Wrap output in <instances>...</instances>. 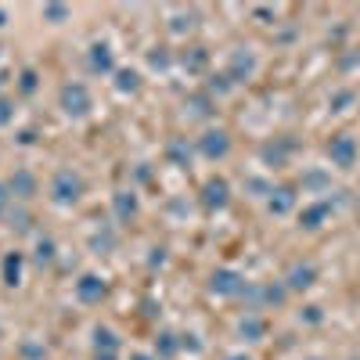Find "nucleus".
I'll return each instance as SVG.
<instances>
[{
	"label": "nucleus",
	"mask_w": 360,
	"mask_h": 360,
	"mask_svg": "<svg viewBox=\"0 0 360 360\" xmlns=\"http://www.w3.org/2000/svg\"><path fill=\"white\" fill-rule=\"evenodd\" d=\"M79 195H83V176L72 173V169H58L54 180H51V198L62 202V205H72Z\"/></svg>",
	"instance_id": "f257e3e1"
},
{
	"label": "nucleus",
	"mask_w": 360,
	"mask_h": 360,
	"mask_svg": "<svg viewBox=\"0 0 360 360\" xmlns=\"http://www.w3.org/2000/svg\"><path fill=\"white\" fill-rule=\"evenodd\" d=\"M328 159H332V166H339V169H349L356 162V141L349 134L332 137L328 141Z\"/></svg>",
	"instance_id": "f03ea898"
},
{
	"label": "nucleus",
	"mask_w": 360,
	"mask_h": 360,
	"mask_svg": "<svg viewBox=\"0 0 360 360\" xmlns=\"http://www.w3.org/2000/svg\"><path fill=\"white\" fill-rule=\"evenodd\" d=\"M62 108H65L69 115H76V119L90 112V94H86L83 83H65V86H62Z\"/></svg>",
	"instance_id": "7ed1b4c3"
},
{
	"label": "nucleus",
	"mask_w": 360,
	"mask_h": 360,
	"mask_svg": "<svg viewBox=\"0 0 360 360\" xmlns=\"http://www.w3.org/2000/svg\"><path fill=\"white\" fill-rule=\"evenodd\" d=\"M245 278L242 274H234V270H217L213 278H209V292H217V295H245Z\"/></svg>",
	"instance_id": "20e7f679"
},
{
	"label": "nucleus",
	"mask_w": 360,
	"mask_h": 360,
	"mask_svg": "<svg viewBox=\"0 0 360 360\" xmlns=\"http://www.w3.org/2000/svg\"><path fill=\"white\" fill-rule=\"evenodd\" d=\"M198 152H202L205 159H224V155L231 152L227 130H205V134L198 137Z\"/></svg>",
	"instance_id": "39448f33"
},
{
	"label": "nucleus",
	"mask_w": 360,
	"mask_h": 360,
	"mask_svg": "<svg viewBox=\"0 0 360 360\" xmlns=\"http://www.w3.org/2000/svg\"><path fill=\"white\" fill-rule=\"evenodd\" d=\"M256 72V54L252 51H234L231 54V65H227V79L231 83H242Z\"/></svg>",
	"instance_id": "423d86ee"
},
{
	"label": "nucleus",
	"mask_w": 360,
	"mask_h": 360,
	"mask_svg": "<svg viewBox=\"0 0 360 360\" xmlns=\"http://www.w3.org/2000/svg\"><path fill=\"white\" fill-rule=\"evenodd\" d=\"M76 295H79V303H101L105 299V281L98 274H83L76 281Z\"/></svg>",
	"instance_id": "0eeeda50"
},
{
	"label": "nucleus",
	"mask_w": 360,
	"mask_h": 360,
	"mask_svg": "<svg viewBox=\"0 0 360 360\" xmlns=\"http://www.w3.org/2000/svg\"><path fill=\"white\" fill-rule=\"evenodd\" d=\"M285 281H288L292 292H307V288L317 281V266H314V263H295V266L288 270Z\"/></svg>",
	"instance_id": "6e6552de"
},
{
	"label": "nucleus",
	"mask_w": 360,
	"mask_h": 360,
	"mask_svg": "<svg viewBox=\"0 0 360 360\" xmlns=\"http://www.w3.org/2000/svg\"><path fill=\"white\" fill-rule=\"evenodd\" d=\"M227 195H231L227 180H209V184H205V205L209 209H224L227 205Z\"/></svg>",
	"instance_id": "1a4fd4ad"
},
{
	"label": "nucleus",
	"mask_w": 360,
	"mask_h": 360,
	"mask_svg": "<svg viewBox=\"0 0 360 360\" xmlns=\"http://www.w3.org/2000/svg\"><path fill=\"white\" fill-rule=\"evenodd\" d=\"M8 188H11V195H18V198H29L37 191V176L33 173H25V169H18L11 180H8Z\"/></svg>",
	"instance_id": "9d476101"
},
{
	"label": "nucleus",
	"mask_w": 360,
	"mask_h": 360,
	"mask_svg": "<svg viewBox=\"0 0 360 360\" xmlns=\"http://www.w3.org/2000/svg\"><path fill=\"white\" fill-rule=\"evenodd\" d=\"M90 69H94V72H112V51H108V44H94V47H90Z\"/></svg>",
	"instance_id": "9b49d317"
},
{
	"label": "nucleus",
	"mask_w": 360,
	"mask_h": 360,
	"mask_svg": "<svg viewBox=\"0 0 360 360\" xmlns=\"http://www.w3.org/2000/svg\"><path fill=\"white\" fill-rule=\"evenodd\" d=\"M292 205H295V195H292L288 188H278V191H270V213L285 217V213H288Z\"/></svg>",
	"instance_id": "f8f14e48"
},
{
	"label": "nucleus",
	"mask_w": 360,
	"mask_h": 360,
	"mask_svg": "<svg viewBox=\"0 0 360 360\" xmlns=\"http://www.w3.org/2000/svg\"><path fill=\"white\" fill-rule=\"evenodd\" d=\"M332 213V205L328 202H317V205H310V209H303V227H310V231H317L321 227V220Z\"/></svg>",
	"instance_id": "ddd939ff"
},
{
	"label": "nucleus",
	"mask_w": 360,
	"mask_h": 360,
	"mask_svg": "<svg viewBox=\"0 0 360 360\" xmlns=\"http://www.w3.org/2000/svg\"><path fill=\"white\" fill-rule=\"evenodd\" d=\"M94 339H98V356H115V349H119L115 332H108V328H98Z\"/></svg>",
	"instance_id": "4468645a"
},
{
	"label": "nucleus",
	"mask_w": 360,
	"mask_h": 360,
	"mask_svg": "<svg viewBox=\"0 0 360 360\" xmlns=\"http://www.w3.org/2000/svg\"><path fill=\"white\" fill-rule=\"evenodd\" d=\"M18 278H22V252H8L4 256V281L18 285Z\"/></svg>",
	"instance_id": "2eb2a0df"
},
{
	"label": "nucleus",
	"mask_w": 360,
	"mask_h": 360,
	"mask_svg": "<svg viewBox=\"0 0 360 360\" xmlns=\"http://www.w3.org/2000/svg\"><path fill=\"white\" fill-rule=\"evenodd\" d=\"M115 213H119V220L134 217V213H137V198H134L130 191H119V195H115Z\"/></svg>",
	"instance_id": "dca6fc26"
},
{
	"label": "nucleus",
	"mask_w": 360,
	"mask_h": 360,
	"mask_svg": "<svg viewBox=\"0 0 360 360\" xmlns=\"http://www.w3.org/2000/svg\"><path fill=\"white\" fill-rule=\"evenodd\" d=\"M115 86L123 90V94H134V90L141 86V76L134 69H123V72H115Z\"/></svg>",
	"instance_id": "f3484780"
},
{
	"label": "nucleus",
	"mask_w": 360,
	"mask_h": 360,
	"mask_svg": "<svg viewBox=\"0 0 360 360\" xmlns=\"http://www.w3.org/2000/svg\"><path fill=\"white\" fill-rule=\"evenodd\" d=\"M266 332V324L256 317V314H245V321H242V335H249V339H259Z\"/></svg>",
	"instance_id": "a211bd4d"
},
{
	"label": "nucleus",
	"mask_w": 360,
	"mask_h": 360,
	"mask_svg": "<svg viewBox=\"0 0 360 360\" xmlns=\"http://www.w3.org/2000/svg\"><path fill=\"white\" fill-rule=\"evenodd\" d=\"M188 108H191V115H209V112H213V101H209L205 94H195V98H188Z\"/></svg>",
	"instance_id": "6ab92c4d"
},
{
	"label": "nucleus",
	"mask_w": 360,
	"mask_h": 360,
	"mask_svg": "<svg viewBox=\"0 0 360 360\" xmlns=\"http://www.w3.org/2000/svg\"><path fill=\"white\" fill-rule=\"evenodd\" d=\"M37 263L40 266H51L54 263V242H51V238H44V242L37 245Z\"/></svg>",
	"instance_id": "aec40b11"
},
{
	"label": "nucleus",
	"mask_w": 360,
	"mask_h": 360,
	"mask_svg": "<svg viewBox=\"0 0 360 360\" xmlns=\"http://www.w3.org/2000/svg\"><path fill=\"white\" fill-rule=\"evenodd\" d=\"M184 65H188L191 72H198V69L205 65V51H202V47H191V54H184Z\"/></svg>",
	"instance_id": "412c9836"
},
{
	"label": "nucleus",
	"mask_w": 360,
	"mask_h": 360,
	"mask_svg": "<svg viewBox=\"0 0 360 360\" xmlns=\"http://www.w3.org/2000/svg\"><path fill=\"white\" fill-rule=\"evenodd\" d=\"M8 220H11L15 231H29V213L25 209H8Z\"/></svg>",
	"instance_id": "4be33fe9"
},
{
	"label": "nucleus",
	"mask_w": 360,
	"mask_h": 360,
	"mask_svg": "<svg viewBox=\"0 0 360 360\" xmlns=\"http://www.w3.org/2000/svg\"><path fill=\"white\" fill-rule=\"evenodd\" d=\"M169 159H176V162H184V166H188L191 148H184V141H173V144H169Z\"/></svg>",
	"instance_id": "5701e85b"
},
{
	"label": "nucleus",
	"mask_w": 360,
	"mask_h": 360,
	"mask_svg": "<svg viewBox=\"0 0 360 360\" xmlns=\"http://www.w3.org/2000/svg\"><path fill=\"white\" fill-rule=\"evenodd\" d=\"M234 83L227 79V76H209V94H227Z\"/></svg>",
	"instance_id": "b1692460"
},
{
	"label": "nucleus",
	"mask_w": 360,
	"mask_h": 360,
	"mask_svg": "<svg viewBox=\"0 0 360 360\" xmlns=\"http://www.w3.org/2000/svg\"><path fill=\"white\" fill-rule=\"evenodd\" d=\"M148 62H152V69H166V65H169V54L159 47V51H152V54H148Z\"/></svg>",
	"instance_id": "393cba45"
},
{
	"label": "nucleus",
	"mask_w": 360,
	"mask_h": 360,
	"mask_svg": "<svg viewBox=\"0 0 360 360\" xmlns=\"http://www.w3.org/2000/svg\"><path fill=\"white\" fill-rule=\"evenodd\" d=\"M44 15H47L51 22H62V18L69 15V8H62V4H47V8H44Z\"/></svg>",
	"instance_id": "a878e982"
},
{
	"label": "nucleus",
	"mask_w": 360,
	"mask_h": 360,
	"mask_svg": "<svg viewBox=\"0 0 360 360\" xmlns=\"http://www.w3.org/2000/svg\"><path fill=\"white\" fill-rule=\"evenodd\" d=\"M11 198H15V195H11V188H8V184H0V217H8Z\"/></svg>",
	"instance_id": "bb28decb"
},
{
	"label": "nucleus",
	"mask_w": 360,
	"mask_h": 360,
	"mask_svg": "<svg viewBox=\"0 0 360 360\" xmlns=\"http://www.w3.org/2000/svg\"><path fill=\"white\" fill-rule=\"evenodd\" d=\"M159 353H162V356H173V353H176V342H173V335H159Z\"/></svg>",
	"instance_id": "cd10ccee"
},
{
	"label": "nucleus",
	"mask_w": 360,
	"mask_h": 360,
	"mask_svg": "<svg viewBox=\"0 0 360 360\" xmlns=\"http://www.w3.org/2000/svg\"><path fill=\"white\" fill-rule=\"evenodd\" d=\"M11 115H15V108H11V101H8V98H0V127H4V123H8V119H11Z\"/></svg>",
	"instance_id": "c85d7f7f"
},
{
	"label": "nucleus",
	"mask_w": 360,
	"mask_h": 360,
	"mask_svg": "<svg viewBox=\"0 0 360 360\" xmlns=\"http://www.w3.org/2000/svg\"><path fill=\"white\" fill-rule=\"evenodd\" d=\"M22 90H25V94H33V90H37V72H25L22 76Z\"/></svg>",
	"instance_id": "c756f323"
},
{
	"label": "nucleus",
	"mask_w": 360,
	"mask_h": 360,
	"mask_svg": "<svg viewBox=\"0 0 360 360\" xmlns=\"http://www.w3.org/2000/svg\"><path fill=\"white\" fill-rule=\"evenodd\" d=\"M134 360H152V356H144V353H137V356H134Z\"/></svg>",
	"instance_id": "7c9ffc66"
},
{
	"label": "nucleus",
	"mask_w": 360,
	"mask_h": 360,
	"mask_svg": "<svg viewBox=\"0 0 360 360\" xmlns=\"http://www.w3.org/2000/svg\"><path fill=\"white\" fill-rule=\"evenodd\" d=\"M231 360H249V356H231Z\"/></svg>",
	"instance_id": "2f4dec72"
},
{
	"label": "nucleus",
	"mask_w": 360,
	"mask_h": 360,
	"mask_svg": "<svg viewBox=\"0 0 360 360\" xmlns=\"http://www.w3.org/2000/svg\"><path fill=\"white\" fill-rule=\"evenodd\" d=\"M0 25H4V11H0Z\"/></svg>",
	"instance_id": "473e14b6"
}]
</instances>
